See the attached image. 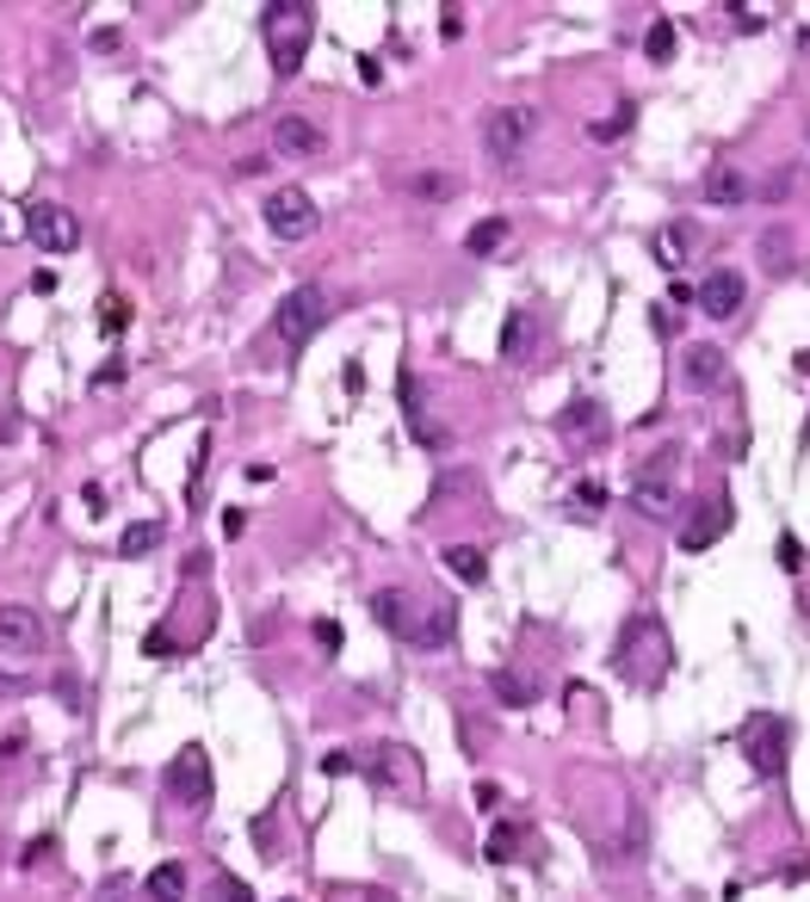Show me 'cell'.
I'll use <instances>...</instances> for the list:
<instances>
[{
  "instance_id": "6da1fadb",
  "label": "cell",
  "mask_w": 810,
  "mask_h": 902,
  "mask_svg": "<svg viewBox=\"0 0 810 902\" xmlns=\"http://www.w3.org/2000/svg\"><path fill=\"white\" fill-rule=\"evenodd\" d=\"M371 618H378L390 637L415 643V650H440V643H452V625H458L452 606H415L403 588H378V594H371Z\"/></svg>"
},
{
  "instance_id": "7a4b0ae2",
  "label": "cell",
  "mask_w": 810,
  "mask_h": 902,
  "mask_svg": "<svg viewBox=\"0 0 810 902\" xmlns=\"http://www.w3.org/2000/svg\"><path fill=\"white\" fill-rule=\"evenodd\" d=\"M668 662H675V650H668V631H662V618H631L625 625V637H618V674L631 680V687H662L668 680Z\"/></svg>"
},
{
  "instance_id": "3957f363",
  "label": "cell",
  "mask_w": 810,
  "mask_h": 902,
  "mask_svg": "<svg viewBox=\"0 0 810 902\" xmlns=\"http://www.w3.org/2000/svg\"><path fill=\"white\" fill-rule=\"evenodd\" d=\"M260 32H267L272 69L279 75H297L309 57V38H316V7H304V0H272L267 13H260Z\"/></svg>"
},
{
  "instance_id": "277c9868",
  "label": "cell",
  "mask_w": 810,
  "mask_h": 902,
  "mask_svg": "<svg viewBox=\"0 0 810 902\" xmlns=\"http://www.w3.org/2000/svg\"><path fill=\"white\" fill-rule=\"evenodd\" d=\"M675 445H668V452H656V458L643 464V470H637L631 477V507L643 519H675Z\"/></svg>"
},
{
  "instance_id": "5b68a950",
  "label": "cell",
  "mask_w": 810,
  "mask_h": 902,
  "mask_svg": "<svg viewBox=\"0 0 810 902\" xmlns=\"http://www.w3.org/2000/svg\"><path fill=\"white\" fill-rule=\"evenodd\" d=\"M322 322H329V291H322V285L285 291V304H279V316H272V328H279V341H285L291 353H297V346H304Z\"/></svg>"
},
{
  "instance_id": "8992f818",
  "label": "cell",
  "mask_w": 810,
  "mask_h": 902,
  "mask_svg": "<svg viewBox=\"0 0 810 902\" xmlns=\"http://www.w3.org/2000/svg\"><path fill=\"white\" fill-rule=\"evenodd\" d=\"M532 131H539V112H532V106H502V112L482 118V143H489V155H495L502 168H514V161L526 155Z\"/></svg>"
},
{
  "instance_id": "52a82bcc",
  "label": "cell",
  "mask_w": 810,
  "mask_h": 902,
  "mask_svg": "<svg viewBox=\"0 0 810 902\" xmlns=\"http://www.w3.org/2000/svg\"><path fill=\"white\" fill-rule=\"evenodd\" d=\"M736 742H742V754L754 761V773H761V779H773V773L786 767V742H791V730H786V717H773V711H754L749 724L736 730Z\"/></svg>"
},
{
  "instance_id": "ba28073f",
  "label": "cell",
  "mask_w": 810,
  "mask_h": 902,
  "mask_svg": "<svg viewBox=\"0 0 810 902\" xmlns=\"http://www.w3.org/2000/svg\"><path fill=\"white\" fill-rule=\"evenodd\" d=\"M260 217H267V230L279 235V242H309L316 223H322V217H316V198H309L304 186H279Z\"/></svg>"
},
{
  "instance_id": "9c48e42d",
  "label": "cell",
  "mask_w": 810,
  "mask_h": 902,
  "mask_svg": "<svg viewBox=\"0 0 810 902\" xmlns=\"http://www.w3.org/2000/svg\"><path fill=\"white\" fill-rule=\"evenodd\" d=\"M44 655V618L32 606H0V662H32Z\"/></svg>"
},
{
  "instance_id": "30bf717a",
  "label": "cell",
  "mask_w": 810,
  "mask_h": 902,
  "mask_svg": "<svg viewBox=\"0 0 810 902\" xmlns=\"http://www.w3.org/2000/svg\"><path fill=\"white\" fill-rule=\"evenodd\" d=\"M25 235H32L44 254H69L81 242V223H75L69 205H32V211H25Z\"/></svg>"
},
{
  "instance_id": "8fae6325",
  "label": "cell",
  "mask_w": 810,
  "mask_h": 902,
  "mask_svg": "<svg viewBox=\"0 0 810 902\" xmlns=\"http://www.w3.org/2000/svg\"><path fill=\"white\" fill-rule=\"evenodd\" d=\"M168 791L193 810L211 804V761H205V749H180V761L168 767Z\"/></svg>"
},
{
  "instance_id": "7c38bea8",
  "label": "cell",
  "mask_w": 810,
  "mask_h": 902,
  "mask_svg": "<svg viewBox=\"0 0 810 902\" xmlns=\"http://www.w3.org/2000/svg\"><path fill=\"white\" fill-rule=\"evenodd\" d=\"M371 779H378V786H390L396 798H415V791H421V761H415L408 749H378Z\"/></svg>"
},
{
  "instance_id": "4fadbf2b",
  "label": "cell",
  "mask_w": 810,
  "mask_h": 902,
  "mask_svg": "<svg viewBox=\"0 0 810 902\" xmlns=\"http://www.w3.org/2000/svg\"><path fill=\"white\" fill-rule=\"evenodd\" d=\"M699 309H705L712 322H731L736 309H742V279H736L731 267L705 272V285H699Z\"/></svg>"
},
{
  "instance_id": "5bb4252c",
  "label": "cell",
  "mask_w": 810,
  "mask_h": 902,
  "mask_svg": "<svg viewBox=\"0 0 810 902\" xmlns=\"http://www.w3.org/2000/svg\"><path fill=\"white\" fill-rule=\"evenodd\" d=\"M563 440H576V445H606V408L594 403V396H576V403L563 408Z\"/></svg>"
},
{
  "instance_id": "9a60e30c",
  "label": "cell",
  "mask_w": 810,
  "mask_h": 902,
  "mask_svg": "<svg viewBox=\"0 0 810 902\" xmlns=\"http://www.w3.org/2000/svg\"><path fill=\"white\" fill-rule=\"evenodd\" d=\"M272 143H279V155H297V161H309V155H322V149H329V136L316 131L309 118H297V112L272 124Z\"/></svg>"
},
{
  "instance_id": "2e32d148",
  "label": "cell",
  "mask_w": 810,
  "mask_h": 902,
  "mask_svg": "<svg viewBox=\"0 0 810 902\" xmlns=\"http://www.w3.org/2000/svg\"><path fill=\"white\" fill-rule=\"evenodd\" d=\"M724 526H731V501H705V507H699V519L680 532V551H705V544H717V538H724Z\"/></svg>"
},
{
  "instance_id": "e0dca14e",
  "label": "cell",
  "mask_w": 810,
  "mask_h": 902,
  "mask_svg": "<svg viewBox=\"0 0 810 902\" xmlns=\"http://www.w3.org/2000/svg\"><path fill=\"white\" fill-rule=\"evenodd\" d=\"M680 378H687V390H717L724 384V346H687Z\"/></svg>"
},
{
  "instance_id": "ac0fdd59",
  "label": "cell",
  "mask_w": 810,
  "mask_h": 902,
  "mask_svg": "<svg viewBox=\"0 0 810 902\" xmlns=\"http://www.w3.org/2000/svg\"><path fill=\"white\" fill-rule=\"evenodd\" d=\"M445 569H452L458 581H470V588L489 581V557H482L477 544H452V551H445Z\"/></svg>"
},
{
  "instance_id": "d6986e66",
  "label": "cell",
  "mask_w": 810,
  "mask_h": 902,
  "mask_svg": "<svg viewBox=\"0 0 810 902\" xmlns=\"http://www.w3.org/2000/svg\"><path fill=\"white\" fill-rule=\"evenodd\" d=\"M705 198H712V205H742V198H749V180H742L736 168H712L705 173Z\"/></svg>"
},
{
  "instance_id": "ffe728a7",
  "label": "cell",
  "mask_w": 810,
  "mask_h": 902,
  "mask_svg": "<svg viewBox=\"0 0 810 902\" xmlns=\"http://www.w3.org/2000/svg\"><path fill=\"white\" fill-rule=\"evenodd\" d=\"M489 687H495V699H502V705H514V711L539 699V687H532V680H520L514 668H495V674H489Z\"/></svg>"
},
{
  "instance_id": "44dd1931",
  "label": "cell",
  "mask_w": 810,
  "mask_h": 902,
  "mask_svg": "<svg viewBox=\"0 0 810 902\" xmlns=\"http://www.w3.org/2000/svg\"><path fill=\"white\" fill-rule=\"evenodd\" d=\"M186 897V872L180 865H155L149 872V902H180Z\"/></svg>"
},
{
  "instance_id": "7402d4cb",
  "label": "cell",
  "mask_w": 810,
  "mask_h": 902,
  "mask_svg": "<svg viewBox=\"0 0 810 902\" xmlns=\"http://www.w3.org/2000/svg\"><path fill=\"white\" fill-rule=\"evenodd\" d=\"M155 544H161V526H155V519H136L131 532L118 538V551H124V557H149Z\"/></svg>"
},
{
  "instance_id": "603a6c76",
  "label": "cell",
  "mask_w": 810,
  "mask_h": 902,
  "mask_svg": "<svg viewBox=\"0 0 810 902\" xmlns=\"http://www.w3.org/2000/svg\"><path fill=\"white\" fill-rule=\"evenodd\" d=\"M502 242H507V223H502V217H489V223H477V230L464 235V248L477 254V260H482V254H495Z\"/></svg>"
},
{
  "instance_id": "cb8c5ba5",
  "label": "cell",
  "mask_w": 810,
  "mask_h": 902,
  "mask_svg": "<svg viewBox=\"0 0 810 902\" xmlns=\"http://www.w3.org/2000/svg\"><path fill=\"white\" fill-rule=\"evenodd\" d=\"M687 242H694V230H687V223L662 230V235H656V260H662L668 272H675V267H680V254H687Z\"/></svg>"
},
{
  "instance_id": "d4e9b609",
  "label": "cell",
  "mask_w": 810,
  "mask_h": 902,
  "mask_svg": "<svg viewBox=\"0 0 810 902\" xmlns=\"http://www.w3.org/2000/svg\"><path fill=\"white\" fill-rule=\"evenodd\" d=\"M643 57H650V62H668V57H675V20H656V25H650V38H643Z\"/></svg>"
},
{
  "instance_id": "484cf974",
  "label": "cell",
  "mask_w": 810,
  "mask_h": 902,
  "mask_svg": "<svg viewBox=\"0 0 810 902\" xmlns=\"http://www.w3.org/2000/svg\"><path fill=\"white\" fill-rule=\"evenodd\" d=\"M205 902H254V890L242 878H230V872H217L211 890H205Z\"/></svg>"
},
{
  "instance_id": "4316f807",
  "label": "cell",
  "mask_w": 810,
  "mask_h": 902,
  "mask_svg": "<svg viewBox=\"0 0 810 902\" xmlns=\"http://www.w3.org/2000/svg\"><path fill=\"white\" fill-rule=\"evenodd\" d=\"M526 328H532V322H526V309H514V316H507V328H502V353H507V359L526 346Z\"/></svg>"
},
{
  "instance_id": "83f0119b",
  "label": "cell",
  "mask_w": 810,
  "mask_h": 902,
  "mask_svg": "<svg viewBox=\"0 0 810 902\" xmlns=\"http://www.w3.org/2000/svg\"><path fill=\"white\" fill-rule=\"evenodd\" d=\"M514 847H520V828L502 823L495 835H489V860H514Z\"/></svg>"
},
{
  "instance_id": "f1b7e54d",
  "label": "cell",
  "mask_w": 810,
  "mask_h": 902,
  "mask_svg": "<svg viewBox=\"0 0 810 902\" xmlns=\"http://www.w3.org/2000/svg\"><path fill=\"white\" fill-rule=\"evenodd\" d=\"M569 507H581V514H600V507H606V489H600V482H576Z\"/></svg>"
},
{
  "instance_id": "f546056e",
  "label": "cell",
  "mask_w": 810,
  "mask_h": 902,
  "mask_svg": "<svg viewBox=\"0 0 810 902\" xmlns=\"http://www.w3.org/2000/svg\"><path fill=\"white\" fill-rule=\"evenodd\" d=\"M631 106H618V112L613 118H606V124H594V143H613V136H625V131H631Z\"/></svg>"
},
{
  "instance_id": "4dcf8cb0",
  "label": "cell",
  "mask_w": 810,
  "mask_h": 902,
  "mask_svg": "<svg viewBox=\"0 0 810 902\" xmlns=\"http://www.w3.org/2000/svg\"><path fill=\"white\" fill-rule=\"evenodd\" d=\"M20 235H25V211L0 198V242H20Z\"/></svg>"
},
{
  "instance_id": "1f68e13d",
  "label": "cell",
  "mask_w": 810,
  "mask_h": 902,
  "mask_svg": "<svg viewBox=\"0 0 810 902\" xmlns=\"http://www.w3.org/2000/svg\"><path fill=\"white\" fill-rule=\"evenodd\" d=\"M780 569H786V576H798V569H805V551H798V538H780Z\"/></svg>"
},
{
  "instance_id": "d6a6232c",
  "label": "cell",
  "mask_w": 810,
  "mask_h": 902,
  "mask_svg": "<svg viewBox=\"0 0 810 902\" xmlns=\"http://www.w3.org/2000/svg\"><path fill=\"white\" fill-rule=\"evenodd\" d=\"M761 254L773 260V272H786V235H780V230H768V235H761Z\"/></svg>"
},
{
  "instance_id": "836d02e7",
  "label": "cell",
  "mask_w": 810,
  "mask_h": 902,
  "mask_svg": "<svg viewBox=\"0 0 810 902\" xmlns=\"http://www.w3.org/2000/svg\"><path fill=\"white\" fill-rule=\"evenodd\" d=\"M415 193H421V198H452V180H440V173H421V180H415Z\"/></svg>"
},
{
  "instance_id": "e575fe53",
  "label": "cell",
  "mask_w": 810,
  "mask_h": 902,
  "mask_svg": "<svg viewBox=\"0 0 810 902\" xmlns=\"http://www.w3.org/2000/svg\"><path fill=\"white\" fill-rule=\"evenodd\" d=\"M99 328H106V334H118V328H124V304H118V297H106V304H99Z\"/></svg>"
},
{
  "instance_id": "d590c367",
  "label": "cell",
  "mask_w": 810,
  "mask_h": 902,
  "mask_svg": "<svg viewBox=\"0 0 810 902\" xmlns=\"http://www.w3.org/2000/svg\"><path fill=\"white\" fill-rule=\"evenodd\" d=\"M50 853H57V841H50V835H44V841H32V847H25V872H32V865H44Z\"/></svg>"
},
{
  "instance_id": "8d00e7d4",
  "label": "cell",
  "mask_w": 810,
  "mask_h": 902,
  "mask_svg": "<svg viewBox=\"0 0 810 902\" xmlns=\"http://www.w3.org/2000/svg\"><path fill=\"white\" fill-rule=\"evenodd\" d=\"M322 773H353V754H347V749H334V754H322Z\"/></svg>"
},
{
  "instance_id": "74e56055",
  "label": "cell",
  "mask_w": 810,
  "mask_h": 902,
  "mask_svg": "<svg viewBox=\"0 0 810 902\" xmlns=\"http://www.w3.org/2000/svg\"><path fill=\"white\" fill-rule=\"evenodd\" d=\"M316 643H322V650H341V625H329V618H322V625H316Z\"/></svg>"
},
{
  "instance_id": "f35d334b",
  "label": "cell",
  "mask_w": 810,
  "mask_h": 902,
  "mask_svg": "<svg viewBox=\"0 0 810 902\" xmlns=\"http://www.w3.org/2000/svg\"><path fill=\"white\" fill-rule=\"evenodd\" d=\"M242 526H248V514H242V507H230V514H223V538H242Z\"/></svg>"
},
{
  "instance_id": "ab89813d",
  "label": "cell",
  "mask_w": 810,
  "mask_h": 902,
  "mask_svg": "<svg viewBox=\"0 0 810 902\" xmlns=\"http://www.w3.org/2000/svg\"><path fill=\"white\" fill-rule=\"evenodd\" d=\"M736 25H742V32H761V25H768V13H754V7H742V13H736Z\"/></svg>"
}]
</instances>
